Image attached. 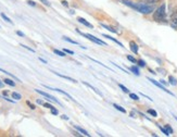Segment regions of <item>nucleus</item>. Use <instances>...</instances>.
<instances>
[{
  "label": "nucleus",
  "mask_w": 177,
  "mask_h": 137,
  "mask_svg": "<svg viewBox=\"0 0 177 137\" xmlns=\"http://www.w3.org/2000/svg\"><path fill=\"white\" fill-rule=\"evenodd\" d=\"M2 86H3V84L1 83V80H0V87H2Z\"/></svg>",
  "instance_id": "obj_46"
},
{
  "label": "nucleus",
  "mask_w": 177,
  "mask_h": 137,
  "mask_svg": "<svg viewBox=\"0 0 177 137\" xmlns=\"http://www.w3.org/2000/svg\"><path fill=\"white\" fill-rule=\"evenodd\" d=\"M74 127H75V130H77L81 134H83V135H85V136H88L89 137L90 136V134H88V132L87 131H85L84 128H81V126H78V125H74Z\"/></svg>",
  "instance_id": "obj_13"
},
{
  "label": "nucleus",
  "mask_w": 177,
  "mask_h": 137,
  "mask_svg": "<svg viewBox=\"0 0 177 137\" xmlns=\"http://www.w3.org/2000/svg\"><path fill=\"white\" fill-rule=\"evenodd\" d=\"M148 113L150 114V115H152L153 118H156V116H158V112H156V110H153V109H148Z\"/></svg>",
  "instance_id": "obj_22"
},
{
  "label": "nucleus",
  "mask_w": 177,
  "mask_h": 137,
  "mask_svg": "<svg viewBox=\"0 0 177 137\" xmlns=\"http://www.w3.org/2000/svg\"><path fill=\"white\" fill-rule=\"evenodd\" d=\"M27 3H28L30 6H33V7L36 6V2H34V1H32V0H27Z\"/></svg>",
  "instance_id": "obj_38"
},
{
  "label": "nucleus",
  "mask_w": 177,
  "mask_h": 137,
  "mask_svg": "<svg viewBox=\"0 0 177 137\" xmlns=\"http://www.w3.org/2000/svg\"><path fill=\"white\" fill-rule=\"evenodd\" d=\"M3 82H4L7 85H9V86H12V87L15 86V83L13 82L12 80H10V78H4V80H3Z\"/></svg>",
  "instance_id": "obj_16"
},
{
  "label": "nucleus",
  "mask_w": 177,
  "mask_h": 137,
  "mask_svg": "<svg viewBox=\"0 0 177 137\" xmlns=\"http://www.w3.org/2000/svg\"><path fill=\"white\" fill-rule=\"evenodd\" d=\"M53 52L56 54H58V56H60V57H65V52H64L63 50L61 51V50H59V49H53Z\"/></svg>",
  "instance_id": "obj_19"
},
{
  "label": "nucleus",
  "mask_w": 177,
  "mask_h": 137,
  "mask_svg": "<svg viewBox=\"0 0 177 137\" xmlns=\"http://www.w3.org/2000/svg\"><path fill=\"white\" fill-rule=\"evenodd\" d=\"M126 58H127V60H129V61H130V62H133V63H137V60H136L135 58L133 57V56H129V54H127Z\"/></svg>",
  "instance_id": "obj_28"
},
{
  "label": "nucleus",
  "mask_w": 177,
  "mask_h": 137,
  "mask_svg": "<svg viewBox=\"0 0 177 137\" xmlns=\"http://www.w3.org/2000/svg\"><path fill=\"white\" fill-rule=\"evenodd\" d=\"M148 80H150L151 83L153 84V85H156V87H159V88H161L162 90H164L165 92H167V94H170L171 96H173V92H171L170 90H167L166 88H165L164 86H163V84H161V83H159V82H156V80H154L153 78H150V77H148Z\"/></svg>",
  "instance_id": "obj_6"
},
{
  "label": "nucleus",
  "mask_w": 177,
  "mask_h": 137,
  "mask_svg": "<svg viewBox=\"0 0 177 137\" xmlns=\"http://www.w3.org/2000/svg\"><path fill=\"white\" fill-rule=\"evenodd\" d=\"M63 39L65 40V42H71V44H73V45H79L77 42H75V40H72V39L69 38V37H66V36H64Z\"/></svg>",
  "instance_id": "obj_21"
},
{
  "label": "nucleus",
  "mask_w": 177,
  "mask_h": 137,
  "mask_svg": "<svg viewBox=\"0 0 177 137\" xmlns=\"http://www.w3.org/2000/svg\"><path fill=\"white\" fill-rule=\"evenodd\" d=\"M63 51L65 52V54H74V51H72V50H70V49H63Z\"/></svg>",
  "instance_id": "obj_34"
},
{
  "label": "nucleus",
  "mask_w": 177,
  "mask_h": 137,
  "mask_svg": "<svg viewBox=\"0 0 177 137\" xmlns=\"http://www.w3.org/2000/svg\"><path fill=\"white\" fill-rule=\"evenodd\" d=\"M35 92H38V94H40V95L44 96V97H46V98H48L49 100H51V101H54V102H57V103L61 104V103H60V101H59V100H58L57 98H54L53 96L49 95L48 92H42V90H39V89H35Z\"/></svg>",
  "instance_id": "obj_4"
},
{
  "label": "nucleus",
  "mask_w": 177,
  "mask_h": 137,
  "mask_svg": "<svg viewBox=\"0 0 177 137\" xmlns=\"http://www.w3.org/2000/svg\"><path fill=\"white\" fill-rule=\"evenodd\" d=\"M170 24L171 26L177 31V11H174L171 14V19H170Z\"/></svg>",
  "instance_id": "obj_5"
},
{
  "label": "nucleus",
  "mask_w": 177,
  "mask_h": 137,
  "mask_svg": "<svg viewBox=\"0 0 177 137\" xmlns=\"http://www.w3.org/2000/svg\"><path fill=\"white\" fill-rule=\"evenodd\" d=\"M77 21L79 22V23H81L83 25H85V26L89 27V28H93V24H90L89 22L87 21V20H85L84 18H77Z\"/></svg>",
  "instance_id": "obj_9"
},
{
  "label": "nucleus",
  "mask_w": 177,
  "mask_h": 137,
  "mask_svg": "<svg viewBox=\"0 0 177 137\" xmlns=\"http://www.w3.org/2000/svg\"><path fill=\"white\" fill-rule=\"evenodd\" d=\"M16 34H18L19 36H21V37H24V34L22 33V32H20V31H18V32H16Z\"/></svg>",
  "instance_id": "obj_40"
},
{
  "label": "nucleus",
  "mask_w": 177,
  "mask_h": 137,
  "mask_svg": "<svg viewBox=\"0 0 177 137\" xmlns=\"http://www.w3.org/2000/svg\"><path fill=\"white\" fill-rule=\"evenodd\" d=\"M142 2H146V3H151V4H156V3L160 2L161 0H140Z\"/></svg>",
  "instance_id": "obj_20"
},
{
  "label": "nucleus",
  "mask_w": 177,
  "mask_h": 137,
  "mask_svg": "<svg viewBox=\"0 0 177 137\" xmlns=\"http://www.w3.org/2000/svg\"><path fill=\"white\" fill-rule=\"evenodd\" d=\"M165 128H166V130H167V131H168V133H170V134H173V128H172L170 125H167V124H166V125H165Z\"/></svg>",
  "instance_id": "obj_31"
},
{
  "label": "nucleus",
  "mask_w": 177,
  "mask_h": 137,
  "mask_svg": "<svg viewBox=\"0 0 177 137\" xmlns=\"http://www.w3.org/2000/svg\"><path fill=\"white\" fill-rule=\"evenodd\" d=\"M174 118H175V120H176V121H177V116H176V115H174Z\"/></svg>",
  "instance_id": "obj_47"
},
{
  "label": "nucleus",
  "mask_w": 177,
  "mask_h": 137,
  "mask_svg": "<svg viewBox=\"0 0 177 137\" xmlns=\"http://www.w3.org/2000/svg\"><path fill=\"white\" fill-rule=\"evenodd\" d=\"M51 113L54 114V115H58V113H59V111H58L57 109H56V108H52V109H51Z\"/></svg>",
  "instance_id": "obj_33"
},
{
  "label": "nucleus",
  "mask_w": 177,
  "mask_h": 137,
  "mask_svg": "<svg viewBox=\"0 0 177 137\" xmlns=\"http://www.w3.org/2000/svg\"><path fill=\"white\" fill-rule=\"evenodd\" d=\"M61 118H62V119H63V120H66V121L69 120V116L65 115V114H63V115H61Z\"/></svg>",
  "instance_id": "obj_39"
},
{
  "label": "nucleus",
  "mask_w": 177,
  "mask_h": 137,
  "mask_svg": "<svg viewBox=\"0 0 177 137\" xmlns=\"http://www.w3.org/2000/svg\"><path fill=\"white\" fill-rule=\"evenodd\" d=\"M137 63H138L139 66H142V68L146 66V62H144V60H137Z\"/></svg>",
  "instance_id": "obj_30"
},
{
  "label": "nucleus",
  "mask_w": 177,
  "mask_h": 137,
  "mask_svg": "<svg viewBox=\"0 0 177 137\" xmlns=\"http://www.w3.org/2000/svg\"><path fill=\"white\" fill-rule=\"evenodd\" d=\"M26 103L28 104V106H30V108L32 109V110H34V109H36V107H35V106H34L33 103H30V101H26Z\"/></svg>",
  "instance_id": "obj_37"
},
{
  "label": "nucleus",
  "mask_w": 177,
  "mask_h": 137,
  "mask_svg": "<svg viewBox=\"0 0 177 137\" xmlns=\"http://www.w3.org/2000/svg\"><path fill=\"white\" fill-rule=\"evenodd\" d=\"M39 1H40V2L41 3H44V4H45V6H50V3H49V1L48 0H39Z\"/></svg>",
  "instance_id": "obj_35"
},
{
  "label": "nucleus",
  "mask_w": 177,
  "mask_h": 137,
  "mask_svg": "<svg viewBox=\"0 0 177 137\" xmlns=\"http://www.w3.org/2000/svg\"><path fill=\"white\" fill-rule=\"evenodd\" d=\"M103 37H105V38H108V39H110V40H112V42H115V44H117V45L120 46V47H123L124 48V46H123V44H122V42H118V40H117V39H115V38H113V37H111V36L110 35H103Z\"/></svg>",
  "instance_id": "obj_12"
},
{
  "label": "nucleus",
  "mask_w": 177,
  "mask_h": 137,
  "mask_svg": "<svg viewBox=\"0 0 177 137\" xmlns=\"http://www.w3.org/2000/svg\"><path fill=\"white\" fill-rule=\"evenodd\" d=\"M118 87H120L121 89L123 90L124 92H126V94H128V92H129V89H128V88H127V87H125L124 85H122V84H118Z\"/></svg>",
  "instance_id": "obj_26"
},
{
  "label": "nucleus",
  "mask_w": 177,
  "mask_h": 137,
  "mask_svg": "<svg viewBox=\"0 0 177 137\" xmlns=\"http://www.w3.org/2000/svg\"><path fill=\"white\" fill-rule=\"evenodd\" d=\"M36 102H37V103H38V104H44V102H42L41 100H39V99H38V100H37Z\"/></svg>",
  "instance_id": "obj_44"
},
{
  "label": "nucleus",
  "mask_w": 177,
  "mask_h": 137,
  "mask_svg": "<svg viewBox=\"0 0 177 137\" xmlns=\"http://www.w3.org/2000/svg\"><path fill=\"white\" fill-rule=\"evenodd\" d=\"M1 18H2L3 20H4V21L8 22V23H10V24H12V23H13V22L11 21V20H10V19L8 18V16H7L6 14H4V13H1Z\"/></svg>",
  "instance_id": "obj_25"
},
{
  "label": "nucleus",
  "mask_w": 177,
  "mask_h": 137,
  "mask_svg": "<svg viewBox=\"0 0 177 137\" xmlns=\"http://www.w3.org/2000/svg\"><path fill=\"white\" fill-rule=\"evenodd\" d=\"M0 71H1V72H3V73H4V74H8V75H10V76H11V77H13V78H14V80H20L18 77H15L14 75H12V74H11V73H9V72L4 71V70H2V68H0Z\"/></svg>",
  "instance_id": "obj_27"
},
{
  "label": "nucleus",
  "mask_w": 177,
  "mask_h": 137,
  "mask_svg": "<svg viewBox=\"0 0 177 137\" xmlns=\"http://www.w3.org/2000/svg\"><path fill=\"white\" fill-rule=\"evenodd\" d=\"M52 73H54V74H56V75H58V76H60V77L64 78V80H70V82H73V83H76V80H74V78L70 77V76H66V75H62V74H60V73H58V72H52Z\"/></svg>",
  "instance_id": "obj_11"
},
{
  "label": "nucleus",
  "mask_w": 177,
  "mask_h": 137,
  "mask_svg": "<svg viewBox=\"0 0 177 137\" xmlns=\"http://www.w3.org/2000/svg\"><path fill=\"white\" fill-rule=\"evenodd\" d=\"M160 82H161V84H163V85H167V83H166V82H165L164 80H161Z\"/></svg>",
  "instance_id": "obj_42"
},
{
  "label": "nucleus",
  "mask_w": 177,
  "mask_h": 137,
  "mask_svg": "<svg viewBox=\"0 0 177 137\" xmlns=\"http://www.w3.org/2000/svg\"><path fill=\"white\" fill-rule=\"evenodd\" d=\"M168 80H170V84H171V85H173V86H176L177 85V80L176 78L174 77V76H170V77H168Z\"/></svg>",
  "instance_id": "obj_18"
},
{
  "label": "nucleus",
  "mask_w": 177,
  "mask_h": 137,
  "mask_svg": "<svg viewBox=\"0 0 177 137\" xmlns=\"http://www.w3.org/2000/svg\"><path fill=\"white\" fill-rule=\"evenodd\" d=\"M129 47H130V50L134 52V54H138V50H139V47H138V45L136 44L135 42H129Z\"/></svg>",
  "instance_id": "obj_8"
},
{
  "label": "nucleus",
  "mask_w": 177,
  "mask_h": 137,
  "mask_svg": "<svg viewBox=\"0 0 177 137\" xmlns=\"http://www.w3.org/2000/svg\"><path fill=\"white\" fill-rule=\"evenodd\" d=\"M113 107L116 109V110H118V111H121L122 113H126V110L124 109L123 107H121V106H118V104H116V103H113Z\"/></svg>",
  "instance_id": "obj_17"
},
{
  "label": "nucleus",
  "mask_w": 177,
  "mask_h": 137,
  "mask_svg": "<svg viewBox=\"0 0 177 137\" xmlns=\"http://www.w3.org/2000/svg\"><path fill=\"white\" fill-rule=\"evenodd\" d=\"M12 98L15 99V100H20V99L22 98V96L19 94V92H12Z\"/></svg>",
  "instance_id": "obj_23"
},
{
  "label": "nucleus",
  "mask_w": 177,
  "mask_h": 137,
  "mask_svg": "<svg viewBox=\"0 0 177 137\" xmlns=\"http://www.w3.org/2000/svg\"><path fill=\"white\" fill-rule=\"evenodd\" d=\"M159 128H160V130H161V131L163 132V133H164L165 135H166V136H170V135H171V134H170V133H168V131H167V130H166V128H165V127H162V126H161V125H159Z\"/></svg>",
  "instance_id": "obj_29"
},
{
  "label": "nucleus",
  "mask_w": 177,
  "mask_h": 137,
  "mask_svg": "<svg viewBox=\"0 0 177 137\" xmlns=\"http://www.w3.org/2000/svg\"><path fill=\"white\" fill-rule=\"evenodd\" d=\"M21 47H23V48H25V49H27V50H30V51H32V52H35V50H34V49H32V48H30V47H27V46H25V45H23V44H21Z\"/></svg>",
  "instance_id": "obj_32"
},
{
  "label": "nucleus",
  "mask_w": 177,
  "mask_h": 137,
  "mask_svg": "<svg viewBox=\"0 0 177 137\" xmlns=\"http://www.w3.org/2000/svg\"><path fill=\"white\" fill-rule=\"evenodd\" d=\"M62 4H63V6H64V7H67V6H69V3L66 2L65 0H63V1H62Z\"/></svg>",
  "instance_id": "obj_41"
},
{
  "label": "nucleus",
  "mask_w": 177,
  "mask_h": 137,
  "mask_svg": "<svg viewBox=\"0 0 177 137\" xmlns=\"http://www.w3.org/2000/svg\"><path fill=\"white\" fill-rule=\"evenodd\" d=\"M166 6L164 3L156 8L153 12V20L156 22H166Z\"/></svg>",
  "instance_id": "obj_2"
},
{
  "label": "nucleus",
  "mask_w": 177,
  "mask_h": 137,
  "mask_svg": "<svg viewBox=\"0 0 177 137\" xmlns=\"http://www.w3.org/2000/svg\"><path fill=\"white\" fill-rule=\"evenodd\" d=\"M44 107H45V108H48V109H50V110L52 109V108H54L53 106H51L50 103H47V102H46V103H44Z\"/></svg>",
  "instance_id": "obj_36"
},
{
  "label": "nucleus",
  "mask_w": 177,
  "mask_h": 137,
  "mask_svg": "<svg viewBox=\"0 0 177 137\" xmlns=\"http://www.w3.org/2000/svg\"><path fill=\"white\" fill-rule=\"evenodd\" d=\"M44 86L46 87V88H48V89H51V90H54V92H60V94H63L64 96H66V97H69L70 99H72V100H74V99L72 98V96L71 95H69L66 92H63V90H61V89H59V88H52V87H49V86H47V85H44Z\"/></svg>",
  "instance_id": "obj_7"
},
{
  "label": "nucleus",
  "mask_w": 177,
  "mask_h": 137,
  "mask_svg": "<svg viewBox=\"0 0 177 137\" xmlns=\"http://www.w3.org/2000/svg\"><path fill=\"white\" fill-rule=\"evenodd\" d=\"M129 70H130V71H132L135 75H137V76H138V75H140V73H139V70H138V68H137V66H130V68H129Z\"/></svg>",
  "instance_id": "obj_15"
},
{
  "label": "nucleus",
  "mask_w": 177,
  "mask_h": 137,
  "mask_svg": "<svg viewBox=\"0 0 177 137\" xmlns=\"http://www.w3.org/2000/svg\"><path fill=\"white\" fill-rule=\"evenodd\" d=\"M83 84H84V85H86V86H87V87H89L90 89L93 90V92H96V94H97V95H98V96H100V97H102V94L99 92V90L97 89L96 87H93V85H90V84H89V83H87V82H83Z\"/></svg>",
  "instance_id": "obj_10"
},
{
  "label": "nucleus",
  "mask_w": 177,
  "mask_h": 137,
  "mask_svg": "<svg viewBox=\"0 0 177 137\" xmlns=\"http://www.w3.org/2000/svg\"><path fill=\"white\" fill-rule=\"evenodd\" d=\"M74 135H76V136H81V134H79V133H77V132H75V133H74Z\"/></svg>",
  "instance_id": "obj_45"
},
{
  "label": "nucleus",
  "mask_w": 177,
  "mask_h": 137,
  "mask_svg": "<svg viewBox=\"0 0 177 137\" xmlns=\"http://www.w3.org/2000/svg\"><path fill=\"white\" fill-rule=\"evenodd\" d=\"M122 2L125 4V6L130 7L132 9L136 10V11L140 12L142 14H151L152 12H154V4H151V3H146V2H132L129 0H122Z\"/></svg>",
  "instance_id": "obj_1"
},
{
  "label": "nucleus",
  "mask_w": 177,
  "mask_h": 137,
  "mask_svg": "<svg viewBox=\"0 0 177 137\" xmlns=\"http://www.w3.org/2000/svg\"><path fill=\"white\" fill-rule=\"evenodd\" d=\"M129 98L133 99V100H136V101L139 100V97L136 94H134V92H129Z\"/></svg>",
  "instance_id": "obj_24"
},
{
  "label": "nucleus",
  "mask_w": 177,
  "mask_h": 137,
  "mask_svg": "<svg viewBox=\"0 0 177 137\" xmlns=\"http://www.w3.org/2000/svg\"><path fill=\"white\" fill-rule=\"evenodd\" d=\"M78 33L81 34V35H83L84 37H86V38H88L89 40H91V42H96V44H98V45H102V46H108L107 45V42H104L103 40H101V39L97 38L96 36H93L90 35V34H85V33H81V32H79V31H77Z\"/></svg>",
  "instance_id": "obj_3"
},
{
  "label": "nucleus",
  "mask_w": 177,
  "mask_h": 137,
  "mask_svg": "<svg viewBox=\"0 0 177 137\" xmlns=\"http://www.w3.org/2000/svg\"><path fill=\"white\" fill-rule=\"evenodd\" d=\"M39 60H40L41 62H44V63H47V61H46L45 59H42V58H39Z\"/></svg>",
  "instance_id": "obj_43"
},
{
  "label": "nucleus",
  "mask_w": 177,
  "mask_h": 137,
  "mask_svg": "<svg viewBox=\"0 0 177 137\" xmlns=\"http://www.w3.org/2000/svg\"><path fill=\"white\" fill-rule=\"evenodd\" d=\"M100 25H101L102 27H104L105 30H108V31H110L111 33H115V34H118V32L117 31H115L113 28L112 26H110V25H105V24H102V23H100Z\"/></svg>",
  "instance_id": "obj_14"
}]
</instances>
